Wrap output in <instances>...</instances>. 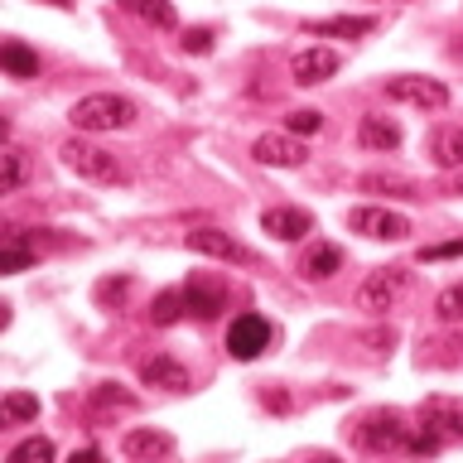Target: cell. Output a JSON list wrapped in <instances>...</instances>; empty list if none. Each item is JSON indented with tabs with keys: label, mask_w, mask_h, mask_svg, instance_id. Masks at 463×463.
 Here are the masks:
<instances>
[{
	"label": "cell",
	"mask_w": 463,
	"mask_h": 463,
	"mask_svg": "<svg viewBox=\"0 0 463 463\" xmlns=\"http://www.w3.org/2000/svg\"><path fill=\"white\" fill-rule=\"evenodd\" d=\"M136 101L121 97V92H92V97H78L68 111L72 130H82V136H107V130H126L136 126Z\"/></svg>",
	"instance_id": "obj_1"
},
{
	"label": "cell",
	"mask_w": 463,
	"mask_h": 463,
	"mask_svg": "<svg viewBox=\"0 0 463 463\" xmlns=\"http://www.w3.org/2000/svg\"><path fill=\"white\" fill-rule=\"evenodd\" d=\"M411 434H415V425H405V415L391 411V405L367 411L353 425V439H357V449H367V454H405Z\"/></svg>",
	"instance_id": "obj_2"
},
{
	"label": "cell",
	"mask_w": 463,
	"mask_h": 463,
	"mask_svg": "<svg viewBox=\"0 0 463 463\" xmlns=\"http://www.w3.org/2000/svg\"><path fill=\"white\" fill-rule=\"evenodd\" d=\"M58 155H63V165H68L72 174H78V179H87V184H121V179H126L121 159H116L111 150H101L97 140L72 136Z\"/></svg>",
	"instance_id": "obj_3"
},
{
	"label": "cell",
	"mask_w": 463,
	"mask_h": 463,
	"mask_svg": "<svg viewBox=\"0 0 463 463\" xmlns=\"http://www.w3.org/2000/svg\"><path fill=\"white\" fill-rule=\"evenodd\" d=\"M405 289H411V270H405V266L372 270L367 280L357 285V309H367V314H386V309H396V304L405 299Z\"/></svg>",
	"instance_id": "obj_4"
},
{
	"label": "cell",
	"mask_w": 463,
	"mask_h": 463,
	"mask_svg": "<svg viewBox=\"0 0 463 463\" xmlns=\"http://www.w3.org/2000/svg\"><path fill=\"white\" fill-rule=\"evenodd\" d=\"M386 97L401 101V107H415V111H444L449 107V87L439 78H425V72H401V78H391Z\"/></svg>",
	"instance_id": "obj_5"
},
{
	"label": "cell",
	"mask_w": 463,
	"mask_h": 463,
	"mask_svg": "<svg viewBox=\"0 0 463 463\" xmlns=\"http://www.w3.org/2000/svg\"><path fill=\"white\" fill-rule=\"evenodd\" d=\"M420 430L439 444H463V401L458 396H425L420 401Z\"/></svg>",
	"instance_id": "obj_6"
},
{
	"label": "cell",
	"mask_w": 463,
	"mask_h": 463,
	"mask_svg": "<svg viewBox=\"0 0 463 463\" xmlns=\"http://www.w3.org/2000/svg\"><path fill=\"white\" fill-rule=\"evenodd\" d=\"M347 227L362 232V237H372V241H405L411 237V217L391 213V208H372V203H362V208L347 213Z\"/></svg>",
	"instance_id": "obj_7"
},
{
	"label": "cell",
	"mask_w": 463,
	"mask_h": 463,
	"mask_svg": "<svg viewBox=\"0 0 463 463\" xmlns=\"http://www.w3.org/2000/svg\"><path fill=\"white\" fill-rule=\"evenodd\" d=\"M270 338H275V328L260 314H237V318H232V328H227V353L237 362H256L270 347Z\"/></svg>",
	"instance_id": "obj_8"
},
{
	"label": "cell",
	"mask_w": 463,
	"mask_h": 463,
	"mask_svg": "<svg viewBox=\"0 0 463 463\" xmlns=\"http://www.w3.org/2000/svg\"><path fill=\"white\" fill-rule=\"evenodd\" d=\"M251 159L256 165H270V169H299L309 159V145L299 136H289V130H270V136H260L251 145Z\"/></svg>",
	"instance_id": "obj_9"
},
{
	"label": "cell",
	"mask_w": 463,
	"mask_h": 463,
	"mask_svg": "<svg viewBox=\"0 0 463 463\" xmlns=\"http://www.w3.org/2000/svg\"><path fill=\"white\" fill-rule=\"evenodd\" d=\"M184 246L188 251H198V256H213V260H237V266H251V251H246V246L232 237V232H222V227H194L184 237Z\"/></svg>",
	"instance_id": "obj_10"
},
{
	"label": "cell",
	"mask_w": 463,
	"mask_h": 463,
	"mask_svg": "<svg viewBox=\"0 0 463 463\" xmlns=\"http://www.w3.org/2000/svg\"><path fill=\"white\" fill-rule=\"evenodd\" d=\"M343 58L324 49V43H309V49H299L295 58H289V82H299V87H314V82H328L333 72H338Z\"/></svg>",
	"instance_id": "obj_11"
},
{
	"label": "cell",
	"mask_w": 463,
	"mask_h": 463,
	"mask_svg": "<svg viewBox=\"0 0 463 463\" xmlns=\"http://www.w3.org/2000/svg\"><path fill=\"white\" fill-rule=\"evenodd\" d=\"M184 304H188V314H194V318L208 324V318H217L227 309V285L213 280V275H194V280L184 285Z\"/></svg>",
	"instance_id": "obj_12"
},
{
	"label": "cell",
	"mask_w": 463,
	"mask_h": 463,
	"mask_svg": "<svg viewBox=\"0 0 463 463\" xmlns=\"http://www.w3.org/2000/svg\"><path fill=\"white\" fill-rule=\"evenodd\" d=\"M260 227H266L275 241H299V237L314 232V217L304 208H266L260 213Z\"/></svg>",
	"instance_id": "obj_13"
},
{
	"label": "cell",
	"mask_w": 463,
	"mask_h": 463,
	"mask_svg": "<svg viewBox=\"0 0 463 463\" xmlns=\"http://www.w3.org/2000/svg\"><path fill=\"white\" fill-rule=\"evenodd\" d=\"M140 382L159 386V391H188V367L174 362V357H165V353H155V357L140 362Z\"/></svg>",
	"instance_id": "obj_14"
},
{
	"label": "cell",
	"mask_w": 463,
	"mask_h": 463,
	"mask_svg": "<svg viewBox=\"0 0 463 463\" xmlns=\"http://www.w3.org/2000/svg\"><path fill=\"white\" fill-rule=\"evenodd\" d=\"M343 270V251L333 241H309V251L299 260V275L304 280H333Z\"/></svg>",
	"instance_id": "obj_15"
},
{
	"label": "cell",
	"mask_w": 463,
	"mask_h": 463,
	"mask_svg": "<svg viewBox=\"0 0 463 463\" xmlns=\"http://www.w3.org/2000/svg\"><path fill=\"white\" fill-rule=\"evenodd\" d=\"M357 145L362 150H396L401 145V126L391 121V116H362L357 121Z\"/></svg>",
	"instance_id": "obj_16"
},
{
	"label": "cell",
	"mask_w": 463,
	"mask_h": 463,
	"mask_svg": "<svg viewBox=\"0 0 463 463\" xmlns=\"http://www.w3.org/2000/svg\"><path fill=\"white\" fill-rule=\"evenodd\" d=\"M169 449H174V439H169L165 430H126L121 434V454L136 458V463L159 458V454H169Z\"/></svg>",
	"instance_id": "obj_17"
},
{
	"label": "cell",
	"mask_w": 463,
	"mask_h": 463,
	"mask_svg": "<svg viewBox=\"0 0 463 463\" xmlns=\"http://www.w3.org/2000/svg\"><path fill=\"white\" fill-rule=\"evenodd\" d=\"M372 29H376L372 14H333V20H314L309 34L314 39H362V34H372Z\"/></svg>",
	"instance_id": "obj_18"
},
{
	"label": "cell",
	"mask_w": 463,
	"mask_h": 463,
	"mask_svg": "<svg viewBox=\"0 0 463 463\" xmlns=\"http://www.w3.org/2000/svg\"><path fill=\"white\" fill-rule=\"evenodd\" d=\"M430 159L439 169H463V126H439L430 136Z\"/></svg>",
	"instance_id": "obj_19"
},
{
	"label": "cell",
	"mask_w": 463,
	"mask_h": 463,
	"mask_svg": "<svg viewBox=\"0 0 463 463\" xmlns=\"http://www.w3.org/2000/svg\"><path fill=\"white\" fill-rule=\"evenodd\" d=\"M0 72H10V78H39V53L20 39H5L0 43Z\"/></svg>",
	"instance_id": "obj_20"
},
{
	"label": "cell",
	"mask_w": 463,
	"mask_h": 463,
	"mask_svg": "<svg viewBox=\"0 0 463 463\" xmlns=\"http://www.w3.org/2000/svg\"><path fill=\"white\" fill-rule=\"evenodd\" d=\"M126 14H136V20L155 24V29H174L179 24V10H174V0H121Z\"/></svg>",
	"instance_id": "obj_21"
},
{
	"label": "cell",
	"mask_w": 463,
	"mask_h": 463,
	"mask_svg": "<svg viewBox=\"0 0 463 463\" xmlns=\"http://www.w3.org/2000/svg\"><path fill=\"white\" fill-rule=\"evenodd\" d=\"M29 420H39V396H29V391H10V396L0 401V430L29 425Z\"/></svg>",
	"instance_id": "obj_22"
},
{
	"label": "cell",
	"mask_w": 463,
	"mask_h": 463,
	"mask_svg": "<svg viewBox=\"0 0 463 463\" xmlns=\"http://www.w3.org/2000/svg\"><path fill=\"white\" fill-rule=\"evenodd\" d=\"M184 314H188V304H184V289H159V295H155V304H150V324H155V328H174Z\"/></svg>",
	"instance_id": "obj_23"
},
{
	"label": "cell",
	"mask_w": 463,
	"mask_h": 463,
	"mask_svg": "<svg viewBox=\"0 0 463 463\" xmlns=\"http://www.w3.org/2000/svg\"><path fill=\"white\" fill-rule=\"evenodd\" d=\"M29 174V159L20 150H10V145H0V194H10V188H20Z\"/></svg>",
	"instance_id": "obj_24"
},
{
	"label": "cell",
	"mask_w": 463,
	"mask_h": 463,
	"mask_svg": "<svg viewBox=\"0 0 463 463\" xmlns=\"http://www.w3.org/2000/svg\"><path fill=\"white\" fill-rule=\"evenodd\" d=\"M5 463H53V439H43V434H34V439H24L20 449H10Z\"/></svg>",
	"instance_id": "obj_25"
},
{
	"label": "cell",
	"mask_w": 463,
	"mask_h": 463,
	"mask_svg": "<svg viewBox=\"0 0 463 463\" xmlns=\"http://www.w3.org/2000/svg\"><path fill=\"white\" fill-rule=\"evenodd\" d=\"M285 130L289 136H318V130H324V111H314V107H299V111H289L285 116Z\"/></svg>",
	"instance_id": "obj_26"
},
{
	"label": "cell",
	"mask_w": 463,
	"mask_h": 463,
	"mask_svg": "<svg viewBox=\"0 0 463 463\" xmlns=\"http://www.w3.org/2000/svg\"><path fill=\"white\" fill-rule=\"evenodd\" d=\"M434 314L444 318V324H463V285H449L439 299H434Z\"/></svg>",
	"instance_id": "obj_27"
},
{
	"label": "cell",
	"mask_w": 463,
	"mask_h": 463,
	"mask_svg": "<svg viewBox=\"0 0 463 463\" xmlns=\"http://www.w3.org/2000/svg\"><path fill=\"white\" fill-rule=\"evenodd\" d=\"M34 270V251L29 246H0V275H20Z\"/></svg>",
	"instance_id": "obj_28"
},
{
	"label": "cell",
	"mask_w": 463,
	"mask_h": 463,
	"mask_svg": "<svg viewBox=\"0 0 463 463\" xmlns=\"http://www.w3.org/2000/svg\"><path fill=\"white\" fill-rule=\"evenodd\" d=\"M213 49V29L203 24V29H188L184 34V53H208Z\"/></svg>",
	"instance_id": "obj_29"
},
{
	"label": "cell",
	"mask_w": 463,
	"mask_h": 463,
	"mask_svg": "<svg viewBox=\"0 0 463 463\" xmlns=\"http://www.w3.org/2000/svg\"><path fill=\"white\" fill-rule=\"evenodd\" d=\"M97 405H121V411H130L136 401H130L126 391H116L111 382H101V386H97Z\"/></svg>",
	"instance_id": "obj_30"
},
{
	"label": "cell",
	"mask_w": 463,
	"mask_h": 463,
	"mask_svg": "<svg viewBox=\"0 0 463 463\" xmlns=\"http://www.w3.org/2000/svg\"><path fill=\"white\" fill-rule=\"evenodd\" d=\"M449 256H463V241H439V246L420 251V260H449Z\"/></svg>",
	"instance_id": "obj_31"
},
{
	"label": "cell",
	"mask_w": 463,
	"mask_h": 463,
	"mask_svg": "<svg viewBox=\"0 0 463 463\" xmlns=\"http://www.w3.org/2000/svg\"><path fill=\"white\" fill-rule=\"evenodd\" d=\"M68 463H101V449H78Z\"/></svg>",
	"instance_id": "obj_32"
},
{
	"label": "cell",
	"mask_w": 463,
	"mask_h": 463,
	"mask_svg": "<svg viewBox=\"0 0 463 463\" xmlns=\"http://www.w3.org/2000/svg\"><path fill=\"white\" fill-rule=\"evenodd\" d=\"M266 405H275V411H289V396H280V391H270Z\"/></svg>",
	"instance_id": "obj_33"
},
{
	"label": "cell",
	"mask_w": 463,
	"mask_h": 463,
	"mask_svg": "<svg viewBox=\"0 0 463 463\" xmlns=\"http://www.w3.org/2000/svg\"><path fill=\"white\" fill-rule=\"evenodd\" d=\"M5 140H10V121L0 116V145H5Z\"/></svg>",
	"instance_id": "obj_34"
},
{
	"label": "cell",
	"mask_w": 463,
	"mask_h": 463,
	"mask_svg": "<svg viewBox=\"0 0 463 463\" xmlns=\"http://www.w3.org/2000/svg\"><path fill=\"white\" fill-rule=\"evenodd\" d=\"M10 324V304H0V328H5Z\"/></svg>",
	"instance_id": "obj_35"
},
{
	"label": "cell",
	"mask_w": 463,
	"mask_h": 463,
	"mask_svg": "<svg viewBox=\"0 0 463 463\" xmlns=\"http://www.w3.org/2000/svg\"><path fill=\"white\" fill-rule=\"evenodd\" d=\"M458 194H463V169H458Z\"/></svg>",
	"instance_id": "obj_36"
}]
</instances>
